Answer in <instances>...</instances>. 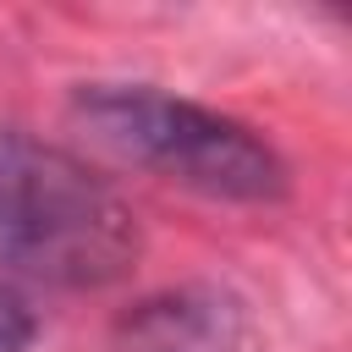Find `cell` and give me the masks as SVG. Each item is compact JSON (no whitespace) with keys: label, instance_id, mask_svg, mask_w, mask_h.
Listing matches in <instances>:
<instances>
[{"label":"cell","instance_id":"6da1fadb","mask_svg":"<svg viewBox=\"0 0 352 352\" xmlns=\"http://www.w3.org/2000/svg\"><path fill=\"white\" fill-rule=\"evenodd\" d=\"M138 214L66 148L0 132V264L11 275L88 292L138 258Z\"/></svg>","mask_w":352,"mask_h":352},{"label":"cell","instance_id":"7a4b0ae2","mask_svg":"<svg viewBox=\"0 0 352 352\" xmlns=\"http://www.w3.org/2000/svg\"><path fill=\"white\" fill-rule=\"evenodd\" d=\"M77 116L110 154L154 170L160 182H176L226 204L286 198L280 154L253 126L209 104L143 88V82H94L77 94Z\"/></svg>","mask_w":352,"mask_h":352},{"label":"cell","instance_id":"3957f363","mask_svg":"<svg viewBox=\"0 0 352 352\" xmlns=\"http://www.w3.org/2000/svg\"><path fill=\"white\" fill-rule=\"evenodd\" d=\"M121 352H253V319L236 297L182 286L143 297L121 324Z\"/></svg>","mask_w":352,"mask_h":352},{"label":"cell","instance_id":"277c9868","mask_svg":"<svg viewBox=\"0 0 352 352\" xmlns=\"http://www.w3.org/2000/svg\"><path fill=\"white\" fill-rule=\"evenodd\" d=\"M33 336H38V319H33L28 297L0 280V352H28Z\"/></svg>","mask_w":352,"mask_h":352}]
</instances>
